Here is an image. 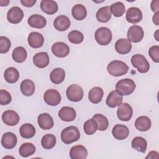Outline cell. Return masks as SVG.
<instances>
[{
    "instance_id": "cell-1",
    "label": "cell",
    "mask_w": 159,
    "mask_h": 159,
    "mask_svg": "<svg viewBox=\"0 0 159 159\" xmlns=\"http://www.w3.org/2000/svg\"><path fill=\"white\" fill-rule=\"evenodd\" d=\"M107 70L109 75L113 76H120L127 73L129 66L122 61L114 60L108 64Z\"/></svg>"
},
{
    "instance_id": "cell-2",
    "label": "cell",
    "mask_w": 159,
    "mask_h": 159,
    "mask_svg": "<svg viewBox=\"0 0 159 159\" xmlns=\"http://www.w3.org/2000/svg\"><path fill=\"white\" fill-rule=\"evenodd\" d=\"M136 87L135 82L130 78H124L119 80L116 84V91L121 96H127L132 94Z\"/></svg>"
},
{
    "instance_id": "cell-3",
    "label": "cell",
    "mask_w": 159,
    "mask_h": 159,
    "mask_svg": "<svg viewBox=\"0 0 159 159\" xmlns=\"http://www.w3.org/2000/svg\"><path fill=\"white\" fill-rule=\"evenodd\" d=\"M80 138V133L75 126H69L64 129L61 132V139L65 144H70L78 140Z\"/></svg>"
},
{
    "instance_id": "cell-4",
    "label": "cell",
    "mask_w": 159,
    "mask_h": 159,
    "mask_svg": "<svg viewBox=\"0 0 159 159\" xmlns=\"http://www.w3.org/2000/svg\"><path fill=\"white\" fill-rule=\"evenodd\" d=\"M132 66L141 73H147L150 69V65L146 58L141 54H135L131 58Z\"/></svg>"
},
{
    "instance_id": "cell-5",
    "label": "cell",
    "mask_w": 159,
    "mask_h": 159,
    "mask_svg": "<svg viewBox=\"0 0 159 159\" xmlns=\"http://www.w3.org/2000/svg\"><path fill=\"white\" fill-rule=\"evenodd\" d=\"M112 32L107 27H102L96 30L94 34L95 40L101 45H108L112 40Z\"/></svg>"
},
{
    "instance_id": "cell-6",
    "label": "cell",
    "mask_w": 159,
    "mask_h": 159,
    "mask_svg": "<svg viewBox=\"0 0 159 159\" xmlns=\"http://www.w3.org/2000/svg\"><path fill=\"white\" fill-rule=\"evenodd\" d=\"M66 94L70 101L73 102H78L83 98V90L80 86L73 84L67 88Z\"/></svg>"
},
{
    "instance_id": "cell-7",
    "label": "cell",
    "mask_w": 159,
    "mask_h": 159,
    "mask_svg": "<svg viewBox=\"0 0 159 159\" xmlns=\"http://www.w3.org/2000/svg\"><path fill=\"white\" fill-rule=\"evenodd\" d=\"M43 99L48 105L55 106L59 104L61 102V96L57 90L50 89L45 92Z\"/></svg>"
},
{
    "instance_id": "cell-8",
    "label": "cell",
    "mask_w": 159,
    "mask_h": 159,
    "mask_svg": "<svg viewBox=\"0 0 159 159\" xmlns=\"http://www.w3.org/2000/svg\"><path fill=\"white\" fill-rule=\"evenodd\" d=\"M133 114V109L130 105L126 102L119 105L117 110V117L122 121H129Z\"/></svg>"
},
{
    "instance_id": "cell-9",
    "label": "cell",
    "mask_w": 159,
    "mask_h": 159,
    "mask_svg": "<svg viewBox=\"0 0 159 159\" xmlns=\"http://www.w3.org/2000/svg\"><path fill=\"white\" fill-rule=\"evenodd\" d=\"M144 35L143 29L137 25H132L128 30L127 38L128 40L134 43L140 42Z\"/></svg>"
},
{
    "instance_id": "cell-10",
    "label": "cell",
    "mask_w": 159,
    "mask_h": 159,
    "mask_svg": "<svg viewBox=\"0 0 159 159\" xmlns=\"http://www.w3.org/2000/svg\"><path fill=\"white\" fill-rule=\"evenodd\" d=\"M24 17L23 11L18 6H14L11 8L7 14V20L14 24L19 23Z\"/></svg>"
},
{
    "instance_id": "cell-11",
    "label": "cell",
    "mask_w": 159,
    "mask_h": 159,
    "mask_svg": "<svg viewBox=\"0 0 159 159\" xmlns=\"http://www.w3.org/2000/svg\"><path fill=\"white\" fill-rule=\"evenodd\" d=\"M52 52L54 55L59 58H64L70 53V47L62 42H56L52 47Z\"/></svg>"
},
{
    "instance_id": "cell-12",
    "label": "cell",
    "mask_w": 159,
    "mask_h": 159,
    "mask_svg": "<svg viewBox=\"0 0 159 159\" xmlns=\"http://www.w3.org/2000/svg\"><path fill=\"white\" fill-rule=\"evenodd\" d=\"M19 114L12 110L6 111L2 114V120L7 125H16L19 122Z\"/></svg>"
},
{
    "instance_id": "cell-13",
    "label": "cell",
    "mask_w": 159,
    "mask_h": 159,
    "mask_svg": "<svg viewBox=\"0 0 159 159\" xmlns=\"http://www.w3.org/2000/svg\"><path fill=\"white\" fill-rule=\"evenodd\" d=\"M142 19L141 10L136 7H132L127 9L126 12V20L129 23L136 24Z\"/></svg>"
},
{
    "instance_id": "cell-14",
    "label": "cell",
    "mask_w": 159,
    "mask_h": 159,
    "mask_svg": "<svg viewBox=\"0 0 159 159\" xmlns=\"http://www.w3.org/2000/svg\"><path fill=\"white\" fill-rule=\"evenodd\" d=\"M58 116L63 121L71 122L75 119L76 113L73 107L64 106L60 109L58 112Z\"/></svg>"
},
{
    "instance_id": "cell-15",
    "label": "cell",
    "mask_w": 159,
    "mask_h": 159,
    "mask_svg": "<svg viewBox=\"0 0 159 159\" xmlns=\"http://www.w3.org/2000/svg\"><path fill=\"white\" fill-rule=\"evenodd\" d=\"M17 139L12 132H6L3 134L1 139V144L6 149H12L16 145Z\"/></svg>"
},
{
    "instance_id": "cell-16",
    "label": "cell",
    "mask_w": 159,
    "mask_h": 159,
    "mask_svg": "<svg viewBox=\"0 0 159 159\" xmlns=\"http://www.w3.org/2000/svg\"><path fill=\"white\" fill-rule=\"evenodd\" d=\"M115 49L119 54L125 55L129 53L132 49L131 42L128 39H120L115 43Z\"/></svg>"
},
{
    "instance_id": "cell-17",
    "label": "cell",
    "mask_w": 159,
    "mask_h": 159,
    "mask_svg": "<svg viewBox=\"0 0 159 159\" xmlns=\"http://www.w3.org/2000/svg\"><path fill=\"white\" fill-rule=\"evenodd\" d=\"M28 43L29 45L34 48L41 47L43 45L44 39L43 35L37 32H32L28 36Z\"/></svg>"
},
{
    "instance_id": "cell-18",
    "label": "cell",
    "mask_w": 159,
    "mask_h": 159,
    "mask_svg": "<svg viewBox=\"0 0 159 159\" xmlns=\"http://www.w3.org/2000/svg\"><path fill=\"white\" fill-rule=\"evenodd\" d=\"M38 124L43 130H49L53 127L54 122L52 116L48 113H42L38 116Z\"/></svg>"
},
{
    "instance_id": "cell-19",
    "label": "cell",
    "mask_w": 159,
    "mask_h": 159,
    "mask_svg": "<svg viewBox=\"0 0 159 159\" xmlns=\"http://www.w3.org/2000/svg\"><path fill=\"white\" fill-rule=\"evenodd\" d=\"M71 22L70 19L64 15L58 16L53 21L54 27L58 31L66 30L70 27Z\"/></svg>"
},
{
    "instance_id": "cell-20",
    "label": "cell",
    "mask_w": 159,
    "mask_h": 159,
    "mask_svg": "<svg viewBox=\"0 0 159 159\" xmlns=\"http://www.w3.org/2000/svg\"><path fill=\"white\" fill-rule=\"evenodd\" d=\"M112 134L115 139L117 140H124L128 137L129 129L125 125L116 124L112 129Z\"/></svg>"
},
{
    "instance_id": "cell-21",
    "label": "cell",
    "mask_w": 159,
    "mask_h": 159,
    "mask_svg": "<svg viewBox=\"0 0 159 159\" xmlns=\"http://www.w3.org/2000/svg\"><path fill=\"white\" fill-rule=\"evenodd\" d=\"M88 156L86 148L81 145L73 147L70 151V157L71 159H85Z\"/></svg>"
},
{
    "instance_id": "cell-22",
    "label": "cell",
    "mask_w": 159,
    "mask_h": 159,
    "mask_svg": "<svg viewBox=\"0 0 159 159\" xmlns=\"http://www.w3.org/2000/svg\"><path fill=\"white\" fill-rule=\"evenodd\" d=\"M29 25L34 28L42 29L45 27L47 24L46 19L39 14H33L30 16L27 20Z\"/></svg>"
},
{
    "instance_id": "cell-23",
    "label": "cell",
    "mask_w": 159,
    "mask_h": 159,
    "mask_svg": "<svg viewBox=\"0 0 159 159\" xmlns=\"http://www.w3.org/2000/svg\"><path fill=\"white\" fill-rule=\"evenodd\" d=\"M34 65L40 68H43L49 64V57L47 52H42L36 53L33 57Z\"/></svg>"
},
{
    "instance_id": "cell-24",
    "label": "cell",
    "mask_w": 159,
    "mask_h": 159,
    "mask_svg": "<svg viewBox=\"0 0 159 159\" xmlns=\"http://www.w3.org/2000/svg\"><path fill=\"white\" fill-rule=\"evenodd\" d=\"M40 8L43 12L48 15H52L58 11V6L54 1L42 0L40 2Z\"/></svg>"
},
{
    "instance_id": "cell-25",
    "label": "cell",
    "mask_w": 159,
    "mask_h": 159,
    "mask_svg": "<svg viewBox=\"0 0 159 159\" xmlns=\"http://www.w3.org/2000/svg\"><path fill=\"white\" fill-rule=\"evenodd\" d=\"M122 96L119 94L116 91H112L107 96L106 103L107 106L111 108L116 107L122 103Z\"/></svg>"
},
{
    "instance_id": "cell-26",
    "label": "cell",
    "mask_w": 159,
    "mask_h": 159,
    "mask_svg": "<svg viewBox=\"0 0 159 159\" xmlns=\"http://www.w3.org/2000/svg\"><path fill=\"white\" fill-rule=\"evenodd\" d=\"M151 120L147 116H142L139 117L135 122V128L142 132L148 130L151 127Z\"/></svg>"
},
{
    "instance_id": "cell-27",
    "label": "cell",
    "mask_w": 159,
    "mask_h": 159,
    "mask_svg": "<svg viewBox=\"0 0 159 159\" xmlns=\"http://www.w3.org/2000/svg\"><path fill=\"white\" fill-rule=\"evenodd\" d=\"M104 95L102 89L98 86L91 88L88 94L89 100L93 104H98L102 100Z\"/></svg>"
},
{
    "instance_id": "cell-28",
    "label": "cell",
    "mask_w": 159,
    "mask_h": 159,
    "mask_svg": "<svg viewBox=\"0 0 159 159\" xmlns=\"http://www.w3.org/2000/svg\"><path fill=\"white\" fill-rule=\"evenodd\" d=\"M71 14L75 19L81 20L86 18L87 16V11L84 6L78 4L73 7L71 10Z\"/></svg>"
},
{
    "instance_id": "cell-29",
    "label": "cell",
    "mask_w": 159,
    "mask_h": 159,
    "mask_svg": "<svg viewBox=\"0 0 159 159\" xmlns=\"http://www.w3.org/2000/svg\"><path fill=\"white\" fill-rule=\"evenodd\" d=\"M65 70L61 68H57L53 70L50 75V81L55 84H58L62 83L65 80Z\"/></svg>"
},
{
    "instance_id": "cell-30",
    "label": "cell",
    "mask_w": 159,
    "mask_h": 159,
    "mask_svg": "<svg viewBox=\"0 0 159 159\" xmlns=\"http://www.w3.org/2000/svg\"><path fill=\"white\" fill-rule=\"evenodd\" d=\"M96 19L100 22L105 23L108 22L112 16L109 6L102 7L96 12Z\"/></svg>"
},
{
    "instance_id": "cell-31",
    "label": "cell",
    "mask_w": 159,
    "mask_h": 159,
    "mask_svg": "<svg viewBox=\"0 0 159 159\" xmlns=\"http://www.w3.org/2000/svg\"><path fill=\"white\" fill-rule=\"evenodd\" d=\"M35 89V84L32 80L26 79L22 81L20 84V91L24 96H32L34 93Z\"/></svg>"
},
{
    "instance_id": "cell-32",
    "label": "cell",
    "mask_w": 159,
    "mask_h": 159,
    "mask_svg": "<svg viewBox=\"0 0 159 159\" xmlns=\"http://www.w3.org/2000/svg\"><path fill=\"white\" fill-rule=\"evenodd\" d=\"M35 129L31 124L26 123L22 125L19 129L20 136L24 139L32 138L35 134Z\"/></svg>"
},
{
    "instance_id": "cell-33",
    "label": "cell",
    "mask_w": 159,
    "mask_h": 159,
    "mask_svg": "<svg viewBox=\"0 0 159 159\" xmlns=\"http://www.w3.org/2000/svg\"><path fill=\"white\" fill-rule=\"evenodd\" d=\"M5 80L9 83H14L19 78V73L18 70L14 67L7 68L4 73Z\"/></svg>"
},
{
    "instance_id": "cell-34",
    "label": "cell",
    "mask_w": 159,
    "mask_h": 159,
    "mask_svg": "<svg viewBox=\"0 0 159 159\" xmlns=\"http://www.w3.org/2000/svg\"><path fill=\"white\" fill-rule=\"evenodd\" d=\"M132 147L138 152L145 153L147 150V142L142 137H135L132 141Z\"/></svg>"
},
{
    "instance_id": "cell-35",
    "label": "cell",
    "mask_w": 159,
    "mask_h": 159,
    "mask_svg": "<svg viewBox=\"0 0 159 159\" xmlns=\"http://www.w3.org/2000/svg\"><path fill=\"white\" fill-rule=\"evenodd\" d=\"M27 53L26 50L22 47H17L13 50L12 57L17 63H22L27 58Z\"/></svg>"
},
{
    "instance_id": "cell-36",
    "label": "cell",
    "mask_w": 159,
    "mask_h": 159,
    "mask_svg": "<svg viewBox=\"0 0 159 159\" xmlns=\"http://www.w3.org/2000/svg\"><path fill=\"white\" fill-rule=\"evenodd\" d=\"M36 148L34 144L32 143H24L19 147V152L21 157H28L32 155L35 152Z\"/></svg>"
},
{
    "instance_id": "cell-37",
    "label": "cell",
    "mask_w": 159,
    "mask_h": 159,
    "mask_svg": "<svg viewBox=\"0 0 159 159\" xmlns=\"http://www.w3.org/2000/svg\"><path fill=\"white\" fill-rule=\"evenodd\" d=\"M56 137L53 134H46L43 136L41 140V144L43 148L50 150L53 148L56 144Z\"/></svg>"
},
{
    "instance_id": "cell-38",
    "label": "cell",
    "mask_w": 159,
    "mask_h": 159,
    "mask_svg": "<svg viewBox=\"0 0 159 159\" xmlns=\"http://www.w3.org/2000/svg\"><path fill=\"white\" fill-rule=\"evenodd\" d=\"M93 119L96 120L98 124V130L104 131L107 129L109 121L106 117L101 114H96L93 116Z\"/></svg>"
},
{
    "instance_id": "cell-39",
    "label": "cell",
    "mask_w": 159,
    "mask_h": 159,
    "mask_svg": "<svg viewBox=\"0 0 159 159\" xmlns=\"http://www.w3.org/2000/svg\"><path fill=\"white\" fill-rule=\"evenodd\" d=\"M110 10L115 17H121L125 11V7L122 2H116L111 6Z\"/></svg>"
},
{
    "instance_id": "cell-40",
    "label": "cell",
    "mask_w": 159,
    "mask_h": 159,
    "mask_svg": "<svg viewBox=\"0 0 159 159\" xmlns=\"http://www.w3.org/2000/svg\"><path fill=\"white\" fill-rule=\"evenodd\" d=\"M83 130L86 134L93 135L98 130V124L93 118L86 120L83 125Z\"/></svg>"
},
{
    "instance_id": "cell-41",
    "label": "cell",
    "mask_w": 159,
    "mask_h": 159,
    "mask_svg": "<svg viewBox=\"0 0 159 159\" xmlns=\"http://www.w3.org/2000/svg\"><path fill=\"white\" fill-rule=\"evenodd\" d=\"M69 41L75 44H79L83 41V34L78 30H72L68 35Z\"/></svg>"
},
{
    "instance_id": "cell-42",
    "label": "cell",
    "mask_w": 159,
    "mask_h": 159,
    "mask_svg": "<svg viewBox=\"0 0 159 159\" xmlns=\"http://www.w3.org/2000/svg\"><path fill=\"white\" fill-rule=\"evenodd\" d=\"M11 41L10 40L4 36L0 37V53H6L11 48Z\"/></svg>"
},
{
    "instance_id": "cell-43",
    "label": "cell",
    "mask_w": 159,
    "mask_h": 159,
    "mask_svg": "<svg viewBox=\"0 0 159 159\" xmlns=\"http://www.w3.org/2000/svg\"><path fill=\"white\" fill-rule=\"evenodd\" d=\"M12 100L10 93L4 89L0 90V104L1 105L9 104Z\"/></svg>"
},
{
    "instance_id": "cell-44",
    "label": "cell",
    "mask_w": 159,
    "mask_h": 159,
    "mask_svg": "<svg viewBox=\"0 0 159 159\" xmlns=\"http://www.w3.org/2000/svg\"><path fill=\"white\" fill-rule=\"evenodd\" d=\"M148 54L154 62H159V47L158 45L151 47L148 50Z\"/></svg>"
},
{
    "instance_id": "cell-45",
    "label": "cell",
    "mask_w": 159,
    "mask_h": 159,
    "mask_svg": "<svg viewBox=\"0 0 159 159\" xmlns=\"http://www.w3.org/2000/svg\"><path fill=\"white\" fill-rule=\"evenodd\" d=\"M20 2L25 7H30L36 3V0H21Z\"/></svg>"
},
{
    "instance_id": "cell-46",
    "label": "cell",
    "mask_w": 159,
    "mask_h": 159,
    "mask_svg": "<svg viewBox=\"0 0 159 159\" xmlns=\"http://www.w3.org/2000/svg\"><path fill=\"white\" fill-rule=\"evenodd\" d=\"M159 1H152L151 2V9L153 12H158L159 9Z\"/></svg>"
},
{
    "instance_id": "cell-47",
    "label": "cell",
    "mask_w": 159,
    "mask_h": 159,
    "mask_svg": "<svg viewBox=\"0 0 159 159\" xmlns=\"http://www.w3.org/2000/svg\"><path fill=\"white\" fill-rule=\"evenodd\" d=\"M159 12H156V13L153 16V22L156 25H159Z\"/></svg>"
},
{
    "instance_id": "cell-48",
    "label": "cell",
    "mask_w": 159,
    "mask_h": 159,
    "mask_svg": "<svg viewBox=\"0 0 159 159\" xmlns=\"http://www.w3.org/2000/svg\"><path fill=\"white\" fill-rule=\"evenodd\" d=\"M9 3V1H0V4L1 6H7Z\"/></svg>"
},
{
    "instance_id": "cell-49",
    "label": "cell",
    "mask_w": 159,
    "mask_h": 159,
    "mask_svg": "<svg viewBox=\"0 0 159 159\" xmlns=\"http://www.w3.org/2000/svg\"><path fill=\"white\" fill-rule=\"evenodd\" d=\"M158 30H157L155 32V35H154V37H155V39H156L157 41L159 40V39H158Z\"/></svg>"
}]
</instances>
